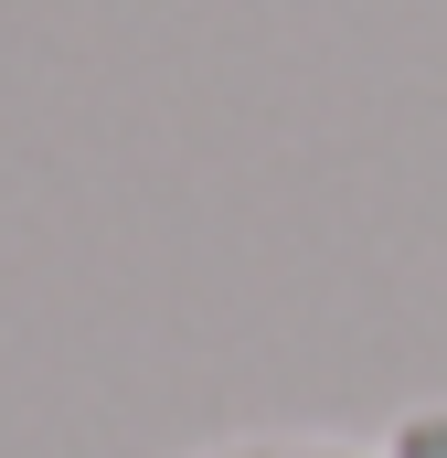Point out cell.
<instances>
[{
    "instance_id": "obj_2",
    "label": "cell",
    "mask_w": 447,
    "mask_h": 458,
    "mask_svg": "<svg viewBox=\"0 0 447 458\" xmlns=\"http://www.w3.org/2000/svg\"><path fill=\"white\" fill-rule=\"evenodd\" d=\"M384 458H447V405H416V416H394Z\"/></svg>"
},
{
    "instance_id": "obj_1",
    "label": "cell",
    "mask_w": 447,
    "mask_h": 458,
    "mask_svg": "<svg viewBox=\"0 0 447 458\" xmlns=\"http://www.w3.org/2000/svg\"><path fill=\"white\" fill-rule=\"evenodd\" d=\"M192 458H384V448H351V437H224V448Z\"/></svg>"
}]
</instances>
